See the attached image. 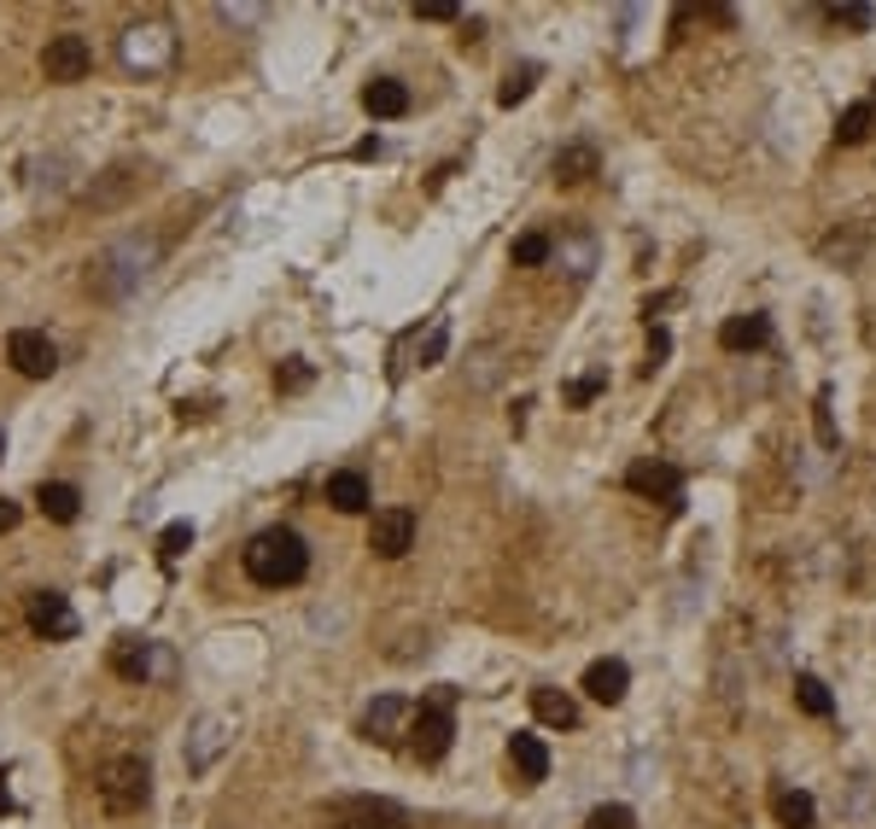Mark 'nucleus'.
I'll return each instance as SVG.
<instances>
[{
    "label": "nucleus",
    "mask_w": 876,
    "mask_h": 829,
    "mask_svg": "<svg viewBox=\"0 0 876 829\" xmlns=\"http://www.w3.org/2000/svg\"><path fill=\"white\" fill-rule=\"evenodd\" d=\"M275 386H281V392H305V386H310V363L293 357L286 368H275Z\"/></svg>",
    "instance_id": "nucleus-31"
},
{
    "label": "nucleus",
    "mask_w": 876,
    "mask_h": 829,
    "mask_svg": "<svg viewBox=\"0 0 876 829\" xmlns=\"http://www.w3.org/2000/svg\"><path fill=\"white\" fill-rule=\"evenodd\" d=\"M111 672L129 678V684H146V678H170L176 660H170V649H158V642H146V637H117Z\"/></svg>",
    "instance_id": "nucleus-6"
},
{
    "label": "nucleus",
    "mask_w": 876,
    "mask_h": 829,
    "mask_svg": "<svg viewBox=\"0 0 876 829\" xmlns=\"http://www.w3.org/2000/svg\"><path fill=\"white\" fill-rule=\"evenodd\" d=\"M666 351H672V333H666V328H649V363H643V375H654V368L666 363Z\"/></svg>",
    "instance_id": "nucleus-33"
},
{
    "label": "nucleus",
    "mask_w": 876,
    "mask_h": 829,
    "mask_svg": "<svg viewBox=\"0 0 876 829\" xmlns=\"http://www.w3.org/2000/svg\"><path fill=\"white\" fill-rule=\"evenodd\" d=\"M771 340V321L760 316V310H748V316H731V321H724V328H719V345L724 351H760Z\"/></svg>",
    "instance_id": "nucleus-16"
},
{
    "label": "nucleus",
    "mask_w": 876,
    "mask_h": 829,
    "mask_svg": "<svg viewBox=\"0 0 876 829\" xmlns=\"http://www.w3.org/2000/svg\"><path fill=\"white\" fill-rule=\"evenodd\" d=\"M532 713L544 719V724H555V731H572V724H579V701L567 696V689H532Z\"/></svg>",
    "instance_id": "nucleus-19"
},
{
    "label": "nucleus",
    "mask_w": 876,
    "mask_h": 829,
    "mask_svg": "<svg viewBox=\"0 0 876 829\" xmlns=\"http://www.w3.org/2000/svg\"><path fill=\"white\" fill-rule=\"evenodd\" d=\"M537 76H544V71H537V64H520V71H509V82H502V88H497V106H520V99H526L532 94V82Z\"/></svg>",
    "instance_id": "nucleus-26"
},
{
    "label": "nucleus",
    "mask_w": 876,
    "mask_h": 829,
    "mask_svg": "<svg viewBox=\"0 0 876 829\" xmlns=\"http://www.w3.org/2000/svg\"><path fill=\"white\" fill-rule=\"evenodd\" d=\"M602 386H608V375H584V380H572V386H567V403H572V410H584L591 398H602Z\"/></svg>",
    "instance_id": "nucleus-32"
},
{
    "label": "nucleus",
    "mask_w": 876,
    "mask_h": 829,
    "mask_svg": "<svg viewBox=\"0 0 876 829\" xmlns=\"http://www.w3.org/2000/svg\"><path fill=\"white\" fill-rule=\"evenodd\" d=\"M328 502H333V509H340V514H363L368 509V479H363V473H333V479H328Z\"/></svg>",
    "instance_id": "nucleus-21"
},
{
    "label": "nucleus",
    "mask_w": 876,
    "mask_h": 829,
    "mask_svg": "<svg viewBox=\"0 0 876 829\" xmlns=\"http://www.w3.org/2000/svg\"><path fill=\"white\" fill-rule=\"evenodd\" d=\"M514 263H520V269L549 263V240H544V234H520V240H514Z\"/></svg>",
    "instance_id": "nucleus-27"
},
{
    "label": "nucleus",
    "mask_w": 876,
    "mask_h": 829,
    "mask_svg": "<svg viewBox=\"0 0 876 829\" xmlns=\"http://www.w3.org/2000/svg\"><path fill=\"white\" fill-rule=\"evenodd\" d=\"M415 544V514L410 509H386L375 514V526H368V549L380 555V561H398V555H410Z\"/></svg>",
    "instance_id": "nucleus-12"
},
{
    "label": "nucleus",
    "mask_w": 876,
    "mask_h": 829,
    "mask_svg": "<svg viewBox=\"0 0 876 829\" xmlns=\"http://www.w3.org/2000/svg\"><path fill=\"white\" fill-rule=\"evenodd\" d=\"M403 724H410V707H403L398 696H380V701L363 713V736L386 748V742H398V736H403Z\"/></svg>",
    "instance_id": "nucleus-15"
},
{
    "label": "nucleus",
    "mask_w": 876,
    "mask_h": 829,
    "mask_svg": "<svg viewBox=\"0 0 876 829\" xmlns=\"http://www.w3.org/2000/svg\"><path fill=\"white\" fill-rule=\"evenodd\" d=\"M818 438L836 445V421H830V392H818Z\"/></svg>",
    "instance_id": "nucleus-35"
},
{
    "label": "nucleus",
    "mask_w": 876,
    "mask_h": 829,
    "mask_svg": "<svg viewBox=\"0 0 876 829\" xmlns=\"http://www.w3.org/2000/svg\"><path fill=\"white\" fill-rule=\"evenodd\" d=\"M450 696H457V689H438V696L410 719V731H403V736H410V748H415V759H427V766H433V759H445V754H450V736H457Z\"/></svg>",
    "instance_id": "nucleus-3"
},
{
    "label": "nucleus",
    "mask_w": 876,
    "mask_h": 829,
    "mask_svg": "<svg viewBox=\"0 0 876 829\" xmlns=\"http://www.w3.org/2000/svg\"><path fill=\"white\" fill-rule=\"evenodd\" d=\"M351 158H380V141L368 134V141H357V146H351Z\"/></svg>",
    "instance_id": "nucleus-37"
},
{
    "label": "nucleus",
    "mask_w": 876,
    "mask_h": 829,
    "mask_svg": "<svg viewBox=\"0 0 876 829\" xmlns=\"http://www.w3.org/2000/svg\"><path fill=\"white\" fill-rule=\"evenodd\" d=\"M830 19H836V24H848V29H871V24H876V12L865 7V0H848V7H830Z\"/></svg>",
    "instance_id": "nucleus-30"
},
{
    "label": "nucleus",
    "mask_w": 876,
    "mask_h": 829,
    "mask_svg": "<svg viewBox=\"0 0 876 829\" xmlns=\"http://www.w3.org/2000/svg\"><path fill=\"white\" fill-rule=\"evenodd\" d=\"M363 111L368 117H403V111H410V88H403L398 76H375L363 88Z\"/></svg>",
    "instance_id": "nucleus-17"
},
{
    "label": "nucleus",
    "mask_w": 876,
    "mask_h": 829,
    "mask_svg": "<svg viewBox=\"0 0 876 829\" xmlns=\"http://www.w3.org/2000/svg\"><path fill=\"white\" fill-rule=\"evenodd\" d=\"M549 258L561 263L572 281H591V269H596V240H591V234H567L561 246H549Z\"/></svg>",
    "instance_id": "nucleus-18"
},
{
    "label": "nucleus",
    "mask_w": 876,
    "mask_h": 829,
    "mask_svg": "<svg viewBox=\"0 0 876 829\" xmlns=\"http://www.w3.org/2000/svg\"><path fill=\"white\" fill-rule=\"evenodd\" d=\"M42 71H47V82H82L94 71V47H88V36H76V29H64V36H54L42 47Z\"/></svg>",
    "instance_id": "nucleus-8"
},
{
    "label": "nucleus",
    "mask_w": 876,
    "mask_h": 829,
    "mask_svg": "<svg viewBox=\"0 0 876 829\" xmlns=\"http://www.w3.org/2000/svg\"><path fill=\"white\" fill-rule=\"evenodd\" d=\"M36 502H42V514H47V520H59V526H71V520L82 514V490H76V485H64V479L42 485V490H36Z\"/></svg>",
    "instance_id": "nucleus-20"
},
{
    "label": "nucleus",
    "mask_w": 876,
    "mask_h": 829,
    "mask_svg": "<svg viewBox=\"0 0 876 829\" xmlns=\"http://www.w3.org/2000/svg\"><path fill=\"white\" fill-rule=\"evenodd\" d=\"M778 824L783 829H813V818H818V806H813V794L806 789H778Z\"/></svg>",
    "instance_id": "nucleus-22"
},
{
    "label": "nucleus",
    "mask_w": 876,
    "mask_h": 829,
    "mask_svg": "<svg viewBox=\"0 0 876 829\" xmlns=\"http://www.w3.org/2000/svg\"><path fill=\"white\" fill-rule=\"evenodd\" d=\"M24 619H29V631L47 637V642H71L76 637V614H71V602H64L59 590H29Z\"/></svg>",
    "instance_id": "nucleus-9"
},
{
    "label": "nucleus",
    "mask_w": 876,
    "mask_h": 829,
    "mask_svg": "<svg viewBox=\"0 0 876 829\" xmlns=\"http://www.w3.org/2000/svg\"><path fill=\"white\" fill-rule=\"evenodd\" d=\"M584 829H637V818H631V806H596Z\"/></svg>",
    "instance_id": "nucleus-29"
},
{
    "label": "nucleus",
    "mask_w": 876,
    "mask_h": 829,
    "mask_svg": "<svg viewBox=\"0 0 876 829\" xmlns=\"http://www.w3.org/2000/svg\"><path fill=\"white\" fill-rule=\"evenodd\" d=\"M188 544H193V526H188V520H176V526H164V537H158V555H164V561H176V555L188 549Z\"/></svg>",
    "instance_id": "nucleus-28"
},
{
    "label": "nucleus",
    "mask_w": 876,
    "mask_h": 829,
    "mask_svg": "<svg viewBox=\"0 0 876 829\" xmlns=\"http://www.w3.org/2000/svg\"><path fill=\"white\" fill-rule=\"evenodd\" d=\"M246 579L251 584H263V590H286V584H298L310 572V549H305V537H298L293 526H269L258 532L246 544Z\"/></svg>",
    "instance_id": "nucleus-1"
},
{
    "label": "nucleus",
    "mask_w": 876,
    "mask_h": 829,
    "mask_svg": "<svg viewBox=\"0 0 876 829\" xmlns=\"http://www.w3.org/2000/svg\"><path fill=\"white\" fill-rule=\"evenodd\" d=\"M12 812V789H7V777H0V818Z\"/></svg>",
    "instance_id": "nucleus-38"
},
{
    "label": "nucleus",
    "mask_w": 876,
    "mask_h": 829,
    "mask_svg": "<svg viewBox=\"0 0 876 829\" xmlns=\"http://www.w3.org/2000/svg\"><path fill=\"white\" fill-rule=\"evenodd\" d=\"M509 766H514L520 783L532 789V783H544V777H549V748H544L532 731H514V736H509Z\"/></svg>",
    "instance_id": "nucleus-14"
},
{
    "label": "nucleus",
    "mask_w": 876,
    "mask_h": 829,
    "mask_svg": "<svg viewBox=\"0 0 876 829\" xmlns=\"http://www.w3.org/2000/svg\"><path fill=\"white\" fill-rule=\"evenodd\" d=\"M626 689H631V666H626V660H591V666H584V696H591V701L619 707V701H626Z\"/></svg>",
    "instance_id": "nucleus-13"
},
{
    "label": "nucleus",
    "mask_w": 876,
    "mask_h": 829,
    "mask_svg": "<svg viewBox=\"0 0 876 829\" xmlns=\"http://www.w3.org/2000/svg\"><path fill=\"white\" fill-rule=\"evenodd\" d=\"M19 520H24V509H19L12 497H0V537H7L12 526H19Z\"/></svg>",
    "instance_id": "nucleus-36"
},
{
    "label": "nucleus",
    "mask_w": 876,
    "mask_h": 829,
    "mask_svg": "<svg viewBox=\"0 0 876 829\" xmlns=\"http://www.w3.org/2000/svg\"><path fill=\"white\" fill-rule=\"evenodd\" d=\"M626 485L637 490V497H649V502H666V509H678V497H684V473L672 462H654V455L626 467Z\"/></svg>",
    "instance_id": "nucleus-10"
},
{
    "label": "nucleus",
    "mask_w": 876,
    "mask_h": 829,
    "mask_svg": "<svg viewBox=\"0 0 876 829\" xmlns=\"http://www.w3.org/2000/svg\"><path fill=\"white\" fill-rule=\"evenodd\" d=\"M328 818H333V829H410V812L392 801H375V794H351Z\"/></svg>",
    "instance_id": "nucleus-7"
},
{
    "label": "nucleus",
    "mask_w": 876,
    "mask_h": 829,
    "mask_svg": "<svg viewBox=\"0 0 876 829\" xmlns=\"http://www.w3.org/2000/svg\"><path fill=\"white\" fill-rule=\"evenodd\" d=\"M795 701H801V713H813V719H830V713H836L830 689H824L813 672H801V678H795Z\"/></svg>",
    "instance_id": "nucleus-24"
},
{
    "label": "nucleus",
    "mask_w": 876,
    "mask_h": 829,
    "mask_svg": "<svg viewBox=\"0 0 876 829\" xmlns=\"http://www.w3.org/2000/svg\"><path fill=\"white\" fill-rule=\"evenodd\" d=\"M7 363L19 368L24 380H47L59 368V351H54V340H47V333H36V328H19L7 340Z\"/></svg>",
    "instance_id": "nucleus-11"
},
{
    "label": "nucleus",
    "mask_w": 876,
    "mask_h": 829,
    "mask_svg": "<svg viewBox=\"0 0 876 829\" xmlns=\"http://www.w3.org/2000/svg\"><path fill=\"white\" fill-rule=\"evenodd\" d=\"M0 455H7V438H0Z\"/></svg>",
    "instance_id": "nucleus-39"
},
{
    "label": "nucleus",
    "mask_w": 876,
    "mask_h": 829,
    "mask_svg": "<svg viewBox=\"0 0 876 829\" xmlns=\"http://www.w3.org/2000/svg\"><path fill=\"white\" fill-rule=\"evenodd\" d=\"M234 731H240V724H234V713H205L188 731V748H181V766H188L193 777H205L216 759H223L228 748H234Z\"/></svg>",
    "instance_id": "nucleus-5"
},
{
    "label": "nucleus",
    "mask_w": 876,
    "mask_h": 829,
    "mask_svg": "<svg viewBox=\"0 0 876 829\" xmlns=\"http://www.w3.org/2000/svg\"><path fill=\"white\" fill-rule=\"evenodd\" d=\"M415 19H427V24H450V19H457V7H445V0H427V7H415Z\"/></svg>",
    "instance_id": "nucleus-34"
},
{
    "label": "nucleus",
    "mask_w": 876,
    "mask_h": 829,
    "mask_svg": "<svg viewBox=\"0 0 876 829\" xmlns=\"http://www.w3.org/2000/svg\"><path fill=\"white\" fill-rule=\"evenodd\" d=\"M99 806L111 812V818H134L146 801H153V771H146V759L141 754H117L99 766Z\"/></svg>",
    "instance_id": "nucleus-2"
},
{
    "label": "nucleus",
    "mask_w": 876,
    "mask_h": 829,
    "mask_svg": "<svg viewBox=\"0 0 876 829\" xmlns=\"http://www.w3.org/2000/svg\"><path fill=\"white\" fill-rule=\"evenodd\" d=\"M871 123H876V106H848V111L836 117V141H841V146H859V141L871 134Z\"/></svg>",
    "instance_id": "nucleus-25"
},
{
    "label": "nucleus",
    "mask_w": 876,
    "mask_h": 829,
    "mask_svg": "<svg viewBox=\"0 0 876 829\" xmlns=\"http://www.w3.org/2000/svg\"><path fill=\"white\" fill-rule=\"evenodd\" d=\"M596 176V146H561L555 152V181H591Z\"/></svg>",
    "instance_id": "nucleus-23"
},
{
    "label": "nucleus",
    "mask_w": 876,
    "mask_h": 829,
    "mask_svg": "<svg viewBox=\"0 0 876 829\" xmlns=\"http://www.w3.org/2000/svg\"><path fill=\"white\" fill-rule=\"evenodd\" d=\"M117 54H123L129 71H164V64L176 59V29L170 24H158V19H146V24H129L123 29V42H117Z\"/></svg>",
    "instance_id": "nucleus-4"
}]
</instances>
